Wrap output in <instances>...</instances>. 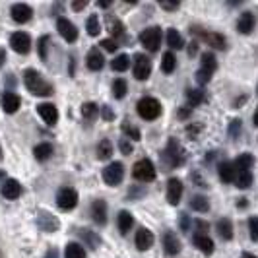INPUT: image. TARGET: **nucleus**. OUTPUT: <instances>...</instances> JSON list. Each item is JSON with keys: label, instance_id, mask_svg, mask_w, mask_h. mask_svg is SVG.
<instances>
[{"label": "nucleus", "instance_id": "25", "mask_svg": "<svg viewBox=\"0 0 258 258\" xmlns=\"http://www.w3.org/2000/svg\"><path fill=\"white\" fill-rule=\"evenodd\" d=\"M216 229H218L221 239H225V241H231L233 239V223L227 220V218H221V220L216 223Z\"/></svg>", "mask_w": 258, "mask_h": 258}, {"label": "nucleus", "instance_id": "53", "mask_svg": "<svg viewBox=\"0 0 258 258\" xmlns=\"http://www.w3.org/2000/svg\"><path fill=\"white\" fill-rule=\"evenodd\" d=\"M196 52H198V43H190V45H188V54L194 56Z\"/></svg>", "mask_w": 258, "mask_h": 258}, {"label": "nucleus", "instance_id": "48", "mask_svg": "<svg viewBox=\"0 0 258 258\" xmlns=\"http://www.w3.org/2000/svg\"><path fill=\"white\" fill-rule=\"evenodd\" d=\"M99 111H101V115H103L105 120H113V118H115V115H113V111H111L109 107H101Z\"/></svg>", "mask_w": 258, "mask_h": 258}, {"label": "nucleus", "instance_id": "16", "mask_svg": "<svg viewBox=\"0 0 258 258\" xmlns=\"http://www.w3.org/2000/svg\"><path fill=\"white\" fill-rule=\"evenodd\" d=\"M33 16V10L27 6V4H14L12 6V18L18 22V24H26L31 20Z\"/></svg>", "mask_w": 258, "mask_h": 258}, {"label": "nucleus", "instance_id": "47", "mask_svg": "<svg viewBox=\"0 0 258 258\" xmlns=\"http://www.w3.org/2000/svg\"><path fill=\"white\" fill-rule=\"evenodd\" d=\"M132 150H134V148H132L130 140H120V152H122V154L130 155V154H132Z\"/></svg>", "mask_w": 258, "mask_h": 258}, {"label": "nucleus", "instance_id": "18", "mask_svg": "<svg viewBox=\"0 0 258 258\" xmlns=\"http://www.w3.org/2000/svg\"><path fill=\"white\" fill-rule=\"evenodd\" d=\"M237 29H239V33L248 35V33L254 29V14H250V12L241 14V16H239V22H237Z\"/></svg>", "mask_w": 258, "mask_h": 258}, {"label": "nucleus", "instance_id": "3", "mask_svg": "<svg viewBox=\"0 0 258 258\" xmlns=\"http://www.w3.org/2000/svg\"><path fill=\"white\" fill-rule=\"evenodd\" d=\"M132 175H134V179H138V181H142V182L154 181L155 179L154 163H152L150 159H140V161H136L134 167H132Z\"/></svg>", "mask_w": 258, "mask_h": 258}, {"label": "nucleus", "instance_id": "12", "mask_svg": "<svg viewBox=\"0 0 258 258\" xmlns=\"http://www.w3.org/2000/svg\"><path fill=\"white\" fill-rule=\"evenodd\" d=\"M37 225H39V229H41V231H47V233L56 231V229L60 227L58 220H56L52 214H45V212H41V214H39Z\"/></svg>", "mask_w": 258, "mask_h": 258}, {"label": "nucleus", "instance_id": "33", "mask_svg": "<svg viewBox=\"0 0 258 258\" xmlns=\"http://www.w3.org/2000/svg\"><path fill=\"white\" fill-rule=\"evenodd\" d=\"M111 68H113L115 72H124V70H128L130 68V56L128 54H118L116 58H113Z\"/></svg>", "mask_w": 258, "mask_h": 258}, {"label": "nucleus", "instance_id": "6", "mask_svg": "<svg viewBox=\"0 0 258 258\" xmlns=\"http://www.w3.org/2000/svg\"><path fill=\"white\" fill-rule=\"evenodd\" d=\"M56 204L60 210H72V208H76L78 204V192L74 188H70V186H64V188H60L58 192H56Z\"/></svg>", "mask_w": 258, "mask_h": 258}, {"label": "nucleus", "instance_id": "29", "mask_svg": "<svg viewBox=\"0 0 258 258\" xmlns=\"http://www.w3.org/2000/svg\"><path fill=\"white\" fill-rule=\"evenodd\" d=\"M64 258H86V248L78 243H68L64 248Z\"/></svg>", "mask_w": 258, "mask_h": 258}, {"label": "nucleus", "instance_id": "54", "mask_svg": "<svg viewBox=\"0 0 258 258\" xmlns=\"http://www.w3.org/2000/svg\"><path fill=\"white\" fill-rule=\"evenodd\" d=\"M4 60H6V52H4V49H0V66L4 64Z\"/></svg>", "mask_w": 258, "mask_h": 258}, {"label": "nucleus", "instance_id": "8", "mask_svg": "<svg viewBox=\"0 0 258 258\" xmlns=\"http://www.w3.org/2000/svg\"><path fill=\"white\" fill-rule=\"evenodd\" d=\"M132 72H134V78L136 80H148L150 74H152V60L148 58V56H144V54H138L136 56V62H134V68H132Z\"/></svg>", "mask_w": 258, "mask_h": 258}, {"label": "nucleus", "instance_id": "55", "mask_svg": "<svg viewBox=\"0 0 258 258\" xmlns=\"http://www.w3.org/2000/svg\"><path fill=\"white\" fill-rule=\"evenodd\" d=\"M45 258H58V254H56V250H49V252H47V256Z\"/></svg>", "mask_w": 258, "mask_h": 258}, {"label": "nucleus", "instance_id": "52", "mask_svg": "<svg viewBox=\"0 0 258 258\" xmlns=\"http://www.w3.org/2000/svg\"><path fill=\"white\" fill-rule=\"evenodd\" d=\"M86 6H88V2H86V0H82V2H72V10H84V8H86Z\"/></svg>", "mask_w": 258, "mask_h": 258}, {"label": "nucleus", "instance_id": "19", "mask_svg": "<svg viewBox=\"0 0 258 258\" xmlns=\"http://www.w3.org/2000/svg\"><path fill=\"white\" fill-rule=\"evenodd\" d=\"M91 216H93V220H95L97 225H105V221H107V204H105L103 200H95L93 202Z\"/></svg>", "mask_w": 258, "mask_h": 258}, {"label": "nucleus", "instance_id": "23", "mask_svg": "<svg viewBox=\"0 0 258 258\" xmlns=\"http://www.w3.org/2000/svg\"><path fill=\"white\" fill-rule=\"evenodd\" d=\"M254 165V157L250 154H241L237 159H235V163H233V167H235V173H243V171H250V167Z\"/></svg>", "mask_w": 258, "mask_h": 258}, {"label": "nucleus", "instance_id": "14", "mask_svg": "<svg viewBox=\"0 0 258 258\" xmlns=\"http://www.w3.org/2000/svg\"><path fill=\"white\" fill-rule=\"evenodd\" d=\"M20 105H22V99H20V95H18V93H14V91H6V93L2 95V107H4V111H6L8 115L16 113V111L20 109Z\"/></svg>", "mask_w": 258, "mask_h": 258}, {"label": "nucleus", "instance_id": "35", "mask_svg": "<svg viewBox=\"0 0 258 258\" xmlns=\"http://www.w3.org/2000/svg\"><path fill=\"white\" fill-rule=\"evenodd\" d=\"M86 29L91 37H97L101 33V24H99V18L97 16H90L88 22H86Z\"/></svg>", "mask_w": 258, "mask_h": 258}, {"label": "nucleus", "instance_id": "42", "mask_svg": "<svg viewBox=\"0 0 258 258\" xmlns=\"http://www.w3.org/2000/svg\"><path fill=\"white\" fill-rule=\"evenodd\" d=\"M248 233H250V239H252V241H258V218L256 216L248 218Z\"/></svg>", "mask_w": 258, "mask_h": 258}, {"label": "nucleus", "instance_id": "11", "mask_svg": "<svg viewBox=\"0 0 258 258\" xmlns=\"http://www.w3.org/2000/svg\"><path fill=\"white\" fill-rule=\"evenodd\" d=\"M56 29H58V33L62 35V39L68 41V43H74L78 39L76 26H74L72 22H68L66 18H58V20H56Z\"/></svg>", "mask_w": 258, "mask_h": 258}, {"label": "nucleus", "instance_id": "43", "mask_svg": "<svg viewBox=\"0 0 258 258\" xmlns=\"http://www.w3.org/2000/svg\"><path fill=\"white\" fill-rule=\"evenodd\" d=\"M122 132H124L126 136H130L132 140H140V130L134 128L130 122H124V124H122Z\"/></svg>", "mask_w": 258, "mask_h": 258}, {"label": "nucleus", "instance_id": "4", "mask_svg": "<svg viewBox=\"0 0 258 258\" xmlns=\"http://www.w3.org/2000/svg\"><path fill=\"white\" fill-rule=\"evenodd\" d=\"M140 43L148 51H157L159 45H161V29L157 26L154 27H146L142 33H140Z\"/></svg>", "mask_w": 258, "mask_h": 258}, {"label": "nucleus", "instance_id": "32", "mask_svg": "<svg viewBox=\"0 0 258 258\" xmlns=\"http://www.w3.org/2000/svg\"><path fill=\"white\" fill-rule=\"evenodd\" d=\"M175 68H177V58H175V54L171 51L165 52V54H163V60H161V70H163L165 74H173Z\"/></svg>", "mask_w": 258, "mask_h": 258}, {"label": "nucleus", "instance_id": "5", "mask_svg": "<svg viewBox=\"0 0 258 258\" xmlns=\"http://www.w3.org/2000/svg\"><path fill=\"white\" fill-rule=\"evenodd\" d=\"M122 179H124V167H122L120 161H113V163H109V165L103 169V181L107 182L109 186L120 184Z\"/></svg>", "mask_w": 258, "mask_h": 258}, {"label": "nucleus", "instance_id": "50", "mask_svg": "<svg viewBox=\"0 0 258 258\" xmlns=\"http://www.w3.org/2000/svg\"><path fill=\"white\" fill-rule=\"evenodd\" d=\"M161 8H165V10H177L179 8V2H161Z\"/></svg>", "mask_w": 258, "mask_h": 258}, {"label": "nucleus", "instance_id": "2", "mask_svg": "<svg viewBox=\"0 0 258 258\" xmlns=\"http://www.w3.org/2000/svg\"><path fill=\"white\" fill-rule=\"evenodd\" d=\"M136 109H138V115L142 116L144 120H155L161 115V103L154 97H142L136 105Z\"/></svg>", "mask_w": 258, "mask_h": 258}, {"label": "nucleus", "instance_id": "15", "mask_svg": "<svg viewBox=\"0 0 258 258\" xmlns=\"http://www.w3.org/2000/svg\"><path fill=\"white\" fill-rule=\"evenodd\" d=\"M152 245H154V233L150 229H146V227L138 229V233H136V248L138 250H148V248H152Z\"/></svg>", "mask_w": 258, "mask_h": 258}, {"label": "nucleus", "instance_id": "17", "mask_svg": "<svg viewBox=\"0 0 258 258\" xmlns=\"http://www.w3.org/2000/svg\"><path fill=\"white\" fill-rule=\"evenodd\" d=\"M20 194H22V184L16 181V179H8V181L2 184V196L4 198L16 200Z\"/></svg>", "mask_w": 258, "mask_h": 258}, {"label": "nucleus", "instance_id": "9", "mask_svg": "<svg viewBox=\"0 0 258 258\" xmlns=\"http://www.w3.org/2000/svg\"><path fill=\"white\" fill-rule=\"evenodd\" d=\"M165 157H167L171 167H179V165H182V161H184V152H182V148L175 140H171L167 150H165Z\"/></svg>", "mask_w": 258, "mask_h": 258}, {"label": "nucleus", "instance_id": "27", "mask_svg": "<svg viewBox=\"0 0 258 258\" xmlns=\"http://www.w3.org/2000/svg\"><path fill=\"white\" fill-rule=\"evenodd\" d=\"M218 171H220V179L223 182H233L235 181V167H233L231 161H223V163H220V167H218Z\"/></svg>", "mask_w": 258, "mask_h": 258}, {"label": "nucleus", "instance_id": "1", "mask_svg": "<svg viewBox=\"0 0 258 258\" xmlns=\"http://www.w3.org/2000/svg\"><path fill=\"white\" fill-rule=\"evenodd\" d=\"M24 84H26V88L33 95H39V97H47V95H52V86L51 84H47L43 76L39 74L37 70H33V68H27L26 72H24Z\"/></svg>", "mask_w": 258, "mask_h": 258}, {"label": "nucleus", "instance_id": "56", "mask_svg": "<svg viewBox=\"0 0 258 258\" xmlns=\"http://www.w3.org/2000/svg\"><path fill=\"white\" fill-rule=\"evenodd\" d=\"M237 206L246 208V198H241V200H237Z\"/></svg>", "mask_w": 258, "mask_h": 258}, {"label": "nucleus", "instance_id": "59", "mask_svg": "<svg viewBox=\"0 0 258 258\" xmlns=\"http://www.w3.org/2000/svg\"><path fill=\"white\" fill-rule=\"evenodd\" d=\"M241 258H256V256H252V254H248V252H245V254H243Z\"/></svg>", "mask_w": 258, "mask_h": 258}, {"label": "nucleus", "instance_id": "57", "mask_svg": "<svg viewBox=\"0 0 258 258\" xmlns=\"http://www.w3.org/2000/svg\"><path fill=\"white\" fill-rule=\"evenodd\" d=\"M252 120H254V126H258V109L254 111V116H252Z\"/></svg>", "mask_w": 258, "mask_h": 258}, {"label": "nucleus", "instance_id": "7", "mask_svg": "<svg viewBox=\"0 0 258 258\" xmlns=\"http://www.w3.org/2000/svg\"><path fill=\"white\" fill-rule=\"evenodd\" d=\"M10 47H12L16 52L20 54H27L29 49H31V39L26 31H16L10 35Z\"/></svg>", "mask_w": 258, "mask_h": 258}, {"label": "nucleus", "instance_id": "37", "mask_svg": "<svg viewBox=\"0 0 258 258\" xmlns=\"http://www.w3.org/2000/svg\"><path fill=\"white\" fill-rule=\"evenodd\" d=\"M111 155H113V146H111V142L109 140H101L99 146H97V157L99 159H109Z\"/></svg>", "mask_w": 258, "mask_h": 258}, {"label": "nucleus", "instance_id": "36", "mask_svg": "<svg viewBox=\"0 0 258 258\" xmlns=\"http://www.w3.org/2000/svg\"><path fill=\"white\" fill-rule=\"evenodd\" d=\"M190 208H192L194 212H208L210 210V202H208V198H204V196H192Z\"/></svg>", "mask_w": 258, "mask_h": 258}, {"label": "nucleus", "instance_id": "10", "mask_svg": "<svg viewBox=\"0 0 258 258\" xmlns=\"http://www.w3.org/2000/svg\"><path fill=\"white\" fill-rule=\"evenodd\" d=\"M182 198V182L181 179L173 177L167 181V202L171 206H177Z\"/></svg>", "mask_w": 258, "mask_h": 258}, {"label": "nucleus", "instance_id": "51", "mask_svg": "<svg viewBox=\"0 0 258 258\" xmlns=\"http://www.w3.org/2000/svg\"><path fill=\"white\" fill-rule=\"evenodd\" d=\"M113 35H115V37L122 35V26H120V22H115V24H113Z\"/></svg>", "mask_w": 258, "mask_h": 258}, {"label": "nucleus", "instance_id": "40", "mask_svg": "<svg viewBox=\"0 0 258 258\" xmlns=\"http://www.w3.org/2000/svg\"><path fill=\"white\" fill-rule=\"evenodd\" d=\"M97 113H99V107L95 103H84L82 105V115H84V118H95L97 116Z\"/></svg>", "mask_w": 258, "mask_h": 258}, {"label": "nucleus", "instance_id": "20", "mask_svg": "<svg viewBox=\"0 0 258 258\" xmlns=\"http://www.w3.org/2000/svg\"><path fill=\"white\" fill-rule=\"evenodd\" d=\"M163 246H165V252L167 254H179L181 252V241L177 239L175 233L167 231L163 237Z\"/></svg>", "mask_w": 258, "mask_h": 258}, {"label": "nucleus", "instance_id": "24", "mask_svg": "<svg viewBox=\"0 0 258 258\" xmlns=\"http://www.w3.org/2000/svg\"><path fill=\"white\" fill-rule=\"evenodd\" d=\"M200 60H202L200 70H204V72H208V74H214V72H216V68H218V60H216L214 52H202Z\"/></svg>", "mask_w": 258, "mask_h": 258}, {"label": "nucleus", "instance_id": "30", "mask_svg": "<svg viewBox=\"0 0 258 258\" xmlns=\"http://www.w3.org/2000/svg\"><path fill=\"white\" fill-rule=\"evenodd\" d=\"M235 184H237V188H241V190H246L250 184H252V173L250 171H243V173H237L235 175Z\"/></svg>", "mask_w": 258, "mask_h": 258}, {"label": "nucleus", "instance_id": "13", "mask_svg": "<svg viewBox=\"0 0 258 258\" xmlns=\"http://www.w3.org/2000/svg\"><path fill=\"white\" fill-rule=\"evenodd\" d=\"M37 111H39V116L47 124H56V120H58V109L52 103H41L37 107Z\"/></svg>", "mask_w": 258, "mask_h": 258}, {"label": "nucleus", "instance_id": "58", "mask_svg": "<svg viewBox=\"0 0 258 258\" xmlns=\"http://www.w3.org/2000/svg\"><path fill=\"white\" fill-rule=\"evenodd\" d=\"M99 6H103V8H107V6H111V2H107V0H103V2H99Z\"/></svg>", "mask_w": 258, "mask_h": 258}, {"label": "nucleus", "instance_id": "34", "mask_svg": "<svg viewBox=\"0 0 258 258\" xmlns=\"http://www.w3.org/2000/svg\"><path fill=\"white\" fill-rule=\"evenodd\" d=\"M33 155L37 157L39 161H45V159H49L52 155V146L51 144H39V146H35V150H33Z\"/></svg>", "mask_w": 258, "mask_h": 258}, {"label": "nucleus", "instance_id": "41", "mask_svg": "<svg viewBox=\"0 0 258 258\" xmlns=\"http://www.w3.org/2000/svg\"><path fill=\"white\" fill-rule=\"evenodd\" d=\"M82 237L88 241V245H90L91 248H95V246L101 245V239H99L97 235H93L91 231H88V229H84V231H82Z\"/></svg>", "mask_w": 258, "mask_h": 258}, {"label": "nucleus", "instance_id": "28", "mask_svg": "<svg viewBox=\"0 0 258 258\" xmlns=\"http://www.w3.org/2000/svg\"><path fill=\"white\" fill-rule=\"evenodd\" d=\"M167 43L171 49H177V51H181L182 47H184V41H182L181 33L177 31V29H167Z\"/></svg>", "mask_w": 258, "mask_h": 258}, {"label": "nucleus", "instance_id": "49", "mask_svg": "<svg viewBox=\"0 0 258 258\" xmlns=\"http://www.w3.org/2000/svg\"><path fill=\"white\" fill-rule=\"evenodd\" d=\"M239 132H241V120L235 118V120L231 122V136H237Z\"/></svg>", "mask_w": 258, "mask_h": 258}, {"label": "nucleus", "instance_id": "39", "mask_svg": "<svg viewBox=\"0 0 258 258\" xmlns=\"http://www.w3.org/2000/svg\"><path fill=\"white\" fill-rule=\"evenodd\" d=\"M186 99H188V105L190 107H196L204 101V91L202 90H188L186 93Z\"/></svg>", "mask_w": 258, "mask_h": 258}, {"label": "nucleus", "instance_id": "46", "mask_svg": "<svg viewBox=\"0 0 258 258\" xmlns=\"http://www.w3.org/2000/svg\"><path fill=\"white\" fill-rule=\"evenodd\" d=\"M210 80H212V74H208V72H204V70H198V72H196V82H198L200 86L208 84Z\"/></svg>", "mask_w": 258, "mask_h": 258}, {"label": "nucleus", "instance_id": "38", "mask_svg": "<svg viewBox=\"0 0 258 258\" xmlns=\"http://www.w3.org/2000/svg\"><path fill=\"white\" fill-rule=\"evenodd\" d=\"M126 90H128V86H126V82L122 78L115 80V84H113V95H115L116 99H122L126 95Z\"/></svg>", "mask_w": 258, "mask_h": 258}, {"label": "nucleus", "instance_id": "44", "mask_svg": "<svg viewBox=\"0 0 258 258\" xmlns=\"http://www.w3.org/2000/svg\"><path fill=\"white\" fill-rule=\"evenodd\" d=\"M47 45H49V37L43 35V37L39 39V56H41L43 60L47 58Z\"/></svg>", "mask_w": 258, "mask_h": 258}, {"label": "nucleus", "instance_id": "31", "mask_svg": "<svg viewBox=\"0 0 258 258\" xmlns=\"http://www.w3.org/2000/svg\"><path fill=\"white\" fill-rule=\"evenodd\" d=\"M204 41H206L210 47H214V49H225V45H227L225 37L220 35V33H206Z\"/></svg>", "mask_w": 258, "mask_h": 258}, {"label": "nucleus", "instance_id": "26", "mask_svg": "<svg viewBox=\"0 0 258 258\" xmlns=\"http://www.w3.org/2000/svg\"><path fill=\"white\" fill-rule=\"evenodd\" d=\"M116 223H118V229H120V233H128L130 227L134 225V218H132V214H130V212L122 210V212H118Z\"/></svg>", "mask_w": 258, "mask_h": 258}, {"label": "nucleus", "instance_id": "22", "mask_svg": "<svg viewBox=\"0 0 258 258\" xmlns=\"http://www.w3.org/2000/svg\"><path fill=\"white\" fill-rule=\"evenodd\" d=\"M86 62H88V68H90V70L97 72V70H101V68H103L105 58H103V54L99 52V49H91V51L88 52Z\"/></svg>", "mask_w": 258, "mask_h": 258}, {"label": "nucleus", "instance_id": "21", "mask_svg": "<svg viewBox=\"0 0 258 258\" xmlns=\"http://www.w3.org/2000/svg\"><path fill=\"white\" fill-rule=\"evenodd\" d=\"M194 245L200 248V252H204L208 256L214 252V241L208 235H204V233H196L194 235Z\"/></svg>", "mask_w": 258, "mask_h": 258}, {"label": "nucleus", "instance_id": "45", "mask_svg": "<svg viewBox=\"0 0 258 258\" xmlns=\"http://www.w3.org/2000/svg\"><path fill=\"white\" fill-rule=\"evenodd\" d=\"M101 47L109 52H115L116 49H118V45H116L115 39H103V41H101Z\"/></svg>", "mask_w": 258, "mask_h": 258}]
</instances>
